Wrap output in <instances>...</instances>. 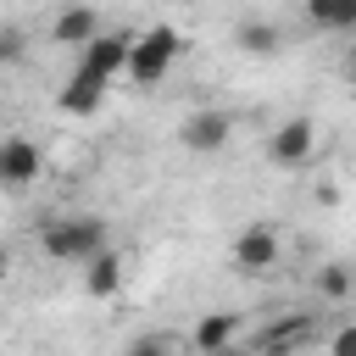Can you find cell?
Segmentation results:
<instances>
[{
  "label": "cell",
  "instance_id": "6da1fadb",
  "mask_svg": "<svg viewBox=\"0 0 356 356\" xmlns=\"http://www.w3.org/2000/svg\"><path fill=\"white\" fill-rule=\"evenodd\" d=\"M39 250H44L50 261L89 267L100 250H111V239H106V217H95V211H78V217H50V222L39 228Z\"/></svg>",
  "mask_w": 356,
  "mask_h": 356
},
{
  "label": "cell",
  "instance_id": "7a4b0ae2",
  "mask_svg": "<svg viewBox=\"0 0 356 356\" xmlns=\"http://www.w3.org/2000/svg\"><path fill=\"white\" fill-rule=\"evenodd\" d=\"M323 339V317L317 312H278L256 328V339L245 345L250 356H300Z\"/></svg>",
  "mask_w": 356,
  "mask_h": 356
},
{
  "label": "cell",
  "instance_id": "3957f363",
  "mask_svg": "<svg viewBox=\"0 0 356 356\" xmlns=\"http://www.w3.org/2000/svg\"><path fill=\"white\" fill-rule=\"evenodd\" d=\"M178 50H184V39H178V28H167V22H150L139 39H134V61H128V83H139V89H156L167 72H172V61H178Z\"/></svg>",
  "mask_w": 356,
  "mask_h": 356
},
{
  "label": "cell",
  "instance_id": "277c9868",
  "mask_svg": "<svg viewBox=\"0 0 356 356\" xmlns=\"http://www.w3.org/2000/svg\"><path fill=\"white\" fill-rule=\"evenodd\" d=\"M228 261H234L239 273H273V267L284 261L278 228H273V222H245V228L234 234V245H228Z\"/></svg>",
  "mask_w": 356,
  "mask_h": 356
},
{
  "label": "cell",
  "instance_id": "5b68a950",
  "mask_svg": "<svg viewBox=\"0 0 356 356\" xmlns=\"http://www.w3.org/2000/svg\"><path fill=\"white\" fill-rule=\"evenodd\" d=\"M228 139H234V117L222 106H200V111H189L178 122V145L195 150V156H217Z\"/></svg>",
  "mask_w": 356,
  "mask_h": 356
},
{
  "label": "cell",
  "instance_id": "8992f818",
  "mask_svg": "<svg viewBox=\"0 0 356 356\" xmlns=\"http://www.w3.org/2000/svg\"><path fill=\"white\" fill-rule=\"evenodd\" d=\"M267 156H273V167H306L317 156V122L312 117H284L267 134Z\"/></svg>",
  "mask_w": 356,
  "mask_h": 356
},
{
  "label": "cell",
  "instance_id": "52a82bcc",
  "mask_svg": "<svg viewBox=\"0 0 356 356\" xmlns=\"http://www.w3.org/2000/svg\"><path fill=\"white\" fill-rule=\"evenodd\" d=\"M134 39H139V33L106 28V33H100V39H95V44H89L78 61H83L89 72H100L106 83H111V78H128V61H134Z\"/></svg>",
  "mask_w": 356,
  "mask_h": 356
},
{
  "label": "cell",
  "instance_id": "ba28073f",
  "mask_svg": "<svg viewBox=\"0 0 356 356\" xmlns=\"http://www.w3.org/2000/svg\"><path fill=\"white\" fill-rule=\"evenodd\" d=\"M39 172H44L39 145H33V139H22V134H11V139L0 145V184H6V189H28Z\"/></svg>",
  "mask_w": 356,
  "mask_h": 356
},
{
  "label": "cell",
  "instance_id": "9c48e42d",
  "mask_svg": "<svg viewBox=\"0 0 356 356\" xmlns=\"http://www.w3.org/2000/svg\"><path fill=\"white\" fill-rule=\"evenodd\" d=\"M239 345V312H200L189 328V350L195 356H217Z\"/></svg>",
  "mask_w": 356,
  "mask_h": 356
},
{
  "label": "cell",
  "instance_id": "30bf717a",
  "mask_svg": "<svg viewBox=\"0 0 356 356\" xmlns=\"http://www.w3.org/2000/svg\"><path fill=\"white\" fill-rule=\"evenodd\" d=\"M100 33H106V22H100V11H89V6H67V11L50 17V39H56V44H78V56H83Z\"/></svg>",
  "mask_w": 356,
  "mask_h": 356
},
{
  "label": "cell",
  "instance_id": "8fae6325",
  "mask_svg": "<svg viewBox=\"0 0 356 356\" xmlns=\"http://www.w3.org/2000/svg\"><path fill=\"white\" fill-rule=\"evenodd\" d=\"M100 100H106V78L100 72H89L83 61L72 67V78H67V89L56 95V106L67 111V117H95L100 111Z\"/></svg>",
  "mask_w": 356,
  "mask_h": 356
},
{
  "label": "cell",
  "instance_id": "7c38bea8",
  "mask_svg": "<svg viewBox=\"0 0 356 356\" xmlns=\"http://www.w3.org/2000/svg\"><path fill=\"white\" fill-rule=\"evenodd\" d=\"M128 284V256L122 250H100L89 267H83V295L89 300H117Z\"/></svg>",
  "mask_w": 356,
  "mask_h": 356
},
{
  "label": "cell",
  "instance_id": "4fadbf2b",
  "mask_svg": "<svg viewBox=\"0 0 356 356\" xmlns=\"http://www.w3.org/2000/svg\"><path fill=\"white\" fill-rule=\"evenodd\" d=\"M306 22L323 33H356V0H312Z\"/></svg>",
  "mask_w": 356,
  "mask_h": 356
},
{
  "label": "cell",
  "instance_id": "5bb4252c",
  "mask_svg": "<svg viewBox=\"0 0 356 356\" xmlns=\"http://www.w3.org/2000/svg\"><path fill=\"white\" fill-rule=\"evenodd\" d=\"M234 44L250 50V56H273V50L284 44V33H278V22H267V17H245V22L234 28Z\"/></svg>",
  "mask_w": 356,
  "mask_h": 356
},
{
  "label": "cell",
  "instance_id": "9a60e30c",
  "mask_svg": "<svg viewBox=\"0 0 356 356\" xmlns=\"http://www.w3.org/2000/svg\"><path fill=\"white\" fill-rule=\"evenodd\" d=\"M312 289H317V300H350L356 295V267H345V261H323L317 267V278H312Z\"/></svg>",
  "mask_w": 356,
  "mask_h": 356
},
{
  "label": "cell",
  "instance_id": "2e32d148",
  "mask_svg": "<svg viewBox=\"0 0 356 356\" xmlns=\"http://www.w3.org/2000/svg\"><path fill=\"white\" fill-rule=\"evenodd\" d=\"M117 356H189V334H134Z\"/></svg>",
  "mask_w": 356,
  "mask_h": 356
},
{
  "label": "cell",
  "instance_id": "e0dca14e",
  "mask_svg": "<svg viewBox=\"0 0 356 356\" xmlns=\"http://www.w3.org/2000/svg\"><path fill=\"white\" fill-rule=\"evenodd\" d=\"M328 356H356V323H339L328 334Z\"/></svg>",
  "mask_w": 356,
  "mask_h": 356
},
{
  "label": "cell",
  "instance_id": "ac0fdd59",
  "mask_svg": "<svg viewBox=\"0 0 356 356\" xmlns=\"http://www.w3.org/2000/svg\"><path fill=\"white\" fill-rule=\"evenodd\" d=\"M17 50H22V33H17V28H11V22H6V28H0V56H6V61H11V56H17Z\"/></svg>",
  "mask_w": 356,
  "mask_h": 356
},
{
  "label": "cell",
  "instance_id": "d6986e66",
  "mask_svg": "<svg viewBox=\"0 0 356 356\" xmlns=\"http://www.w3.org/2000/svg\"><path fill=\"white\" fill-rule=\"evenodd\" d=\"M339 78L356 89V39H350V44H345V56H339Z\"/></svg>",
  "mask_w": 356,
  "mask_h": 356
},
{
  "label": "cell",
  "instance_id": "ffe728a7",
  "mask_svg": "<svg viewBox=\"0 0 356 356\" xmlns=\"http://www.w3.org/2000/svg\"><path fill=\"white\" fill-rule=\"evenodd\" d=\"M217 356H250V350H245V345H234V350H217Z\"/></svg>",
  "mask_w": 356,
  "mask_h": 356
}]
</instances>
